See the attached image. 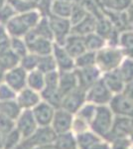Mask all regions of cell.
I'll return each mask as SVG.
<instances>
[{
  "label": "cell",
  "mask_w": 133,
  "mask_h": 149,
  "mask_svg": "<svg viewBox=\"0 0 133 149\" xmlns=\"http://www.w3.org/2000/svg\"><path fill=\"white\" fill-rule=\"evenodd\" d=\"M43 16L44 14L39 8L16 14L5 24V28L11 37L24 38L29 31L37 25Z\"/></svg>",
  "instance_id": "cell-1"
},
{
  "label": "cell",
  "mask_w": 133,
  "mask_h": 149,
  "mask_svg": "<svg viewBox=\"0 0 133 149\" xmlns=\"http://www.w3.org/2000/svg\"><path fill=\"white\" fill-rule=\"evenodd\" d=\"M124 58L117 45H105L95 53V66L103 74L117 69Z\"/></svg>",
  "instance_id": "cell-2"
},
{
  "label": "cell",
  "mask_w": 133,
  "mask_h": 149,
  "mask_svg": "<svg viewBox=\"0 0 133 149\" xmlns=\"http://www.w3.org/2000/svg\"><path fill=\"white\" fill-rule=\"evenodd\" d=\"M113 112L108 105H97L91 125L98 135L106 137L111 130L113 123Z\"/></svg>",
  "instance_id": "cell-3"
},
{
  "label": "cell",
  "mask_w": 133,
  "mask_h": 149,
  "mask_svg": "<svg viewBox=\"0 0 133 149\" xmlns=\"http://www.w3.org/2000/svg\"><path fill=\"white\" fill-rule=\"evenodd\" d=\"M113 93L106 86L102 79H100L86 91V102L95 105H107Z\"/></svg>",
  "instance_id": "cell-4"
},
{
  "label": "cell",
  "mask_w": 133,
  "mask_h": 149,
  "mask_svg": "<svg viewBox=\"0 0 133 149\" xmlns=\"http://www.w3.org/2000/svg\"><path fill=\"white\" fill-rule=\"evenodd\" d=\"M24 39L27 43L28 50L30 53H33L37 56H45V55L52 54L54 41L38 37L32 32V30L29 31L25 35Z\"/></svg>",
  "instance_id": "cell-5"
},
{
  "label": "cell",
  "mask_w": 133,
  "mask_h": 149,
  "mask_svg": "<svg viewBox=\"0 0 133 149\" xmlns=\"http://www.w3.org/2000/svg\"><path fill=\"white\" fill-rule=\"evenodd\" d=\"M49 18L51 29L54 37V43L63 45L64 41L72 33V24L69 18L57 17L54 15H47Z\"/></svg>",
  "instance_id": "cell-6"
},
{
  "label": "cell",
  "mask_w": 133,
  "mask_h": 149,
  "mask_svg": "<svg viewBox=\"0 0 133 149\" xmlns=\"http://www.w3.org/2000/svg\"><path fill=\"white\" fill-rule=\"evenodd\" d=\"M27 74L28 72H26L22 67L17 66L15 68L7 70L4 73L2 81L18 93L27 86Z\"/></svg>",
  "instance_id": "cell-7"
},
{
  "label": "cell",
  "mask_w": 133,
  "mask_h": 149,
  "mask_svg": "<svg viewBox=\"0 0 133 149\" xmlns=\"http://www.w3.org/2000/svg\"><path fill=\"white\" fill-rule=\"evenodd\" d=\"M86 102V91L81 88H77L74 91L64 95L62 102V109L68 110L71 113H77V111Z\"/></svg>",
  "instance_id": "cell-8"
},
{
  "label": "cell",
  "mask_w": 133,
  "mask_h": 149,
  "mask_svg": "<svg viewBox=\"0 0 133 149\" xmlns=\"http://www.w3.org/2000/svg\"><path fill=\"white\" fill-rule=\"evenodd\" d=\"M133 132V118L126 116H117L113 119L112 127L105 138L108 140H114L116 138H122L127 135H131Z\"/></svg>",
  "instance_id": "cell-9"
},
{
  "label": "cell",
  "mask_w": 133,
  "mask_h": 149,
  "mask_svg": "<svg viewBox=\"0 0 133 149\" xmlns=\"http://www.w3.org/2000/svg\"><path fill=\"white\" fill-rule=\"evenodd\" d=\"M79 86L88 91L91 86L94 85L102 77V73L96 66L88 67L83 69H75Z\"/></svg>",
  "instance_id": "cell-10"
},
{
  "label": "cell",
  "mask_w": 133,
  "mask_h": 149,
  "mask_svg": "<svg viewBox=\"0 0 133 149\" xmlns=\"http://www.w3.org/2000/svg\"><path fill=\"white\" fill-rule=\"evenodd\" d=\"M111 111L118 116H126L133 118V103L122 93L113 95L108 103Z\"/></svg>",
  "instance_id": "cell-11"
},
{
  "label": "cell",
  "mask_w": 133,
  "mask_h": 149,
  "mask_svg": "<svg viewBox=\"0 0 133 149\" xmlns=\"http://www.w3.org/2000/svg\"><path fill=\"white\" fill-rule=\"evenodd\" d=\"M52 55L57 64L58 71H72L75 70V59L69 54L66 49L57 43H54Z\"/></svg>",
  "instance_id": "cell-12"
},
{
  "label": "cell",
  "mask_w": 133,
  "mask_h": 149,
  "mask_svg": "<svg viewBox=\"0 0 133 149\" xmlns=\"http://www.w3.org/2000/svg\"><path fill=\"white\" fill-rule=\"evenodd\" d=\"M57 138L56 131L49 126H43L42 128L34 131V133L31 136H29L27 140L25 141L30 147L35 145H46V144H51L55 142Z\"/></svg>",
  "instance_id": "cell-13"
},
{
  "label": "cell",
  "mask_w": 133,
  "mask_h": 149,
  "mask_svg": "<svg viewBox=\"0 0 133 149\" xmlns=\"http://www.w3.org/2000/svg\"><path fill=\"white\" fill-rule=\"evenodd\" d=\"M37 122L31 109H24L17 118V129L25 138H28L36 130Z\"/></svg>",
  "instance_id": "cell-14"
},
{
  "label": "cell",
  "mask_w": 133,
  "mask_h": 149,
  "mask_svg": "<svg viewBox=\"0 0 133 149\" xmlns=\"http://www.w3.org/2000/svg\"><path fill=\"white\" fill-rule=\"evenodd\" d=\"M56 109L45 100H41L37 105L33 107L32 112L35 120L42 126H47L52 122Z\"/></svg>",
  "instance_id": "cell-15"
},
{
  "label": "cell",
  "mask_w": 133,
  "mask_h": 149,
  "mask_svg": "<svg viewBox=\"0 0 133 149\" xmlns=\"http://www.w3.org/2000/svg\"><path fill=\"white\" fill-rule=\"evenodd\" d=\"M41 100H42V97H41L40 93L36 92L28 86H26L20 92L17 93L15 98L17 103L22 109H33L35 105H37L41 102Z\"/></svg>",
  "instance_id": "cell-16"
},
{
  "label": "cell",
  "mask_w": 133,
  "mask_h": 149,
  "mask_svg": "<svg viewBox=\"0 0 133 149\" xmlns=\"http://www.w3.org/2000/svg\"><path fill=\"white\" fill-rule=\"evenodd\" d=\"M72 113L68 110L62 109H57L55 110V114L53 117V127L57 133H65L72 127Z\"/></svg>",
  "instance_id": "cell-17"
},
{
  "label": "cell",
  "mask_w": 133,
  "mask_h": 149,
  "mask_svg": "<svg viewBox=\"0 0 133 149\" xmlns=\"http://www.w3.org/2000/svg\"><path fill=\"white\" fill-rule=\"evenodd\" d=\"M62 46L66 49V51L69 53L74 59L86 51V44H84V39L83 36L72 34V33H71V34L68 36L67 39L64 41Z\"/></svg>",
  "instance_id": "cell-18"
},
{
  "label": "cell",
  "mask_w": 133,
  "mask_h": 149,
  "mask_svg": "<svg viewBox=\"0 0 133 149\" xmlns=\"http://www.w3.org/2000/svg\"><path fill=\"white\" fill-rule=\"evenodd\" d=\"M60 93L64 95L79 88L78 78L75 70L72 71H59V85H58Z\"/></svg>",
  "instance_id": "cell-19"
},
{
  "label": "cell",
  "mask_w": 133,
  "mask_h": 149,
  "mask_svg": "<svg viewBox=\"0 0 133 149\" xmlns=\"http://www.w3.org/2000/svg\"><path fill=\"white\" fill-rule=\"evenodd\" d=\"M101 79L103 80L106 86L109 88V91L113 95L122 93L123 88H124V86H125V83H124V81L122 80L121 76H120L117 69L112 70V71H109V72H106V73H103Z\"/></svg>",
  "instance_id": "cell-20"
},
{
  "label": "cell",
  "mask_w": 133,
  "mask_h": 149,
  "mask_svg": "<svg viewBox=\"0 0 133 149\" xmlns=\"http://www.w3.org/2000/svg\"><path fill=\"white\" fill-rule=\"evenodd\" d=\"M72 6H74V3L69 0H51L48 15L69 18L71 15Z\"/></svg>",
  "instance_id": "cell-21"
},
{
  "label": "cell",
  "mask_w": 133,
  "mask_h": 149,
  "mask_svg": "<svg viewBox=\"0 0 133 149\" xmlns=\"http://www.w3.org/2000/svg\"><path fill=\"white\" fill-rule=\"evenodd\" d=\"M96 30V17L93 14H88L83 20L72 26V33L79 36H84L95 32Z\"/></svg>",
  "instance_id": "cell-22"
},
{
  "label": "cell",
  "mask_w": 133,
  "mask_h": 149,
  "mask_svg": "<svg viewBox=\"0 0 133 149\" xmlns=\"http://www.w3.org/2000/svg\"><path fill=\"white\" fill-rule=\"evenodd\" d=\"M117 46L120 48L124 57L133 59V30L125 29L119 32Z\"/></svg>",
  "instance_id": "cell-23"
},
{
  "label": "cell",
  "mask_w": 133,
  "mask_h": 149,
  "mask_svg": "<svg viewBox=\"0 0 133 149\" xmlns=\"http://www.w3.org/2000/svg\"><path fill=\"white\" fill-rule=\"evenodd\" d=\"M105 11L126 12L133 4V0H98Z\"/></svg>",
  "instance_id": "cell-24"
},
{
  "label": "cell",
  "mask_w": 133,
  "mask_h": 149,
  "mask_svg": "<svg viewBox=\"0 0 133 149\" xmlns=\"http://www.w3.org/2000/svg\"><path fill=\"white\" fill-rule=\"evenodd\" d=\"M27 86L38 93H41L45 88V74L39 70H33L27 74Z\"/></svg>",
  "instance_id": "cell-25"
},
{
  "label": "cell",
  "mask_w": 133,
  "mask_h": 149,
  "mask_svg": "<svg viewBox=\"0 0 133 149\" xmlns=\"http://www.w3.org/2000/svg\"><path fill=\"white\" fill-rule=\"evenodd\" d=\"M84 39L86 51H91L96 53L97 51H100V49H102L105 45H107L104 38L96 32L91 33V34L84 36Z\"/></svg>",
  "instance_id": "cell-26"
},
{
  "label": "cell",
  "mask_w": 133,
  "mask_h": 149,
  "mask_svg": "<svg viewBox=\"0 0 133 149\" xmlns=\"http://www.w3.org/2000/svg\"><path fill=\"white\" fill-rule=\"evenodd\" d=\"M21 109H22L19 107L15 100L0 102V114L5 115L13 120L18 118L19 114L21 113Z\"/></svg>",
  "instance_id": "cell-27"
},
{
  "label": "cell",
  "mask_w": 133,
  "mask_h": 149,
  "mask_svg": "<svg viewBox=\"0 0 133 149\" xmlns=\"http://www.w3.org/2000/svg\"><path fill=\"white\" fill-rule=\"evenodd\" d=\"M32 32L38 37H42L45 39H49L51 41H54L53 37V32L51 29V25L49 22V18L47 15H44L41 20L38 22L37 25L32 29Z\"/></svg>",
  "instance_id": "cell-28"
},
{
  "label": "cell",
  "mask_w": 133,
  "mask_h": 149,
  "mask_svg": "<svg viewBox=\"0 0 133 149\" xmlns=\"http://www.w3.org/2000/svg\"><path fill=\"white\" fill-rule=\"evenodd\" d=\"M95 66V52L86 51L75 58V69H83Z\"/></svg>",
  "instance_id": "cell-29"
},
{
  "label": "cell",
  "mask_w": 133,
  "mask_h": 149,
  "mask_svg": "<svg viewBox=\"0 0 133 149\" xmlns=\"http://www.w3.org/2000/svg\"><path fill=\"white\" fill-rule=\"evenodd\" d=\"M117 70L125 84L133 81V59L125 57Z\"/></svg>",
  "instance_id": "cell-30"
},
{
  "label": "cell",
  "mask_w": 133,
  "mask_h": 149,
  "mask_svg": "<svg viewBox=\"0 0 133 149\" xmlns=\"http://www.w3.org/2000/svg\"><path fill=\"white\" fill-rule=\"evenodd\" d=\"M55 149H77V142L72 133H61L55 140Z\"/></svg>",
  "instance_id": "cell-31"
},
{
  "label": "cell",
  "mask_w": 133,
  "mask_h": 149,
  "mask_svg": "<svg viewBox=\"0 0 133 149\" xmlns=\"http://www.w3.org/2000/svg\"><path fill=\"white\" fill-rule=\"evenodd\" d=\"M37 70L42 72L43 74H48L51 72L57 71V64L52 54L45 55V56H39Z\"/></svg>",
  "instance_id": "cell-32"
},
{
  "label": "cell",
  "mask_w": 133,
  "mask_h": 149,
  "mask_svg": "<svg viewBox=\"0 0 133 149\" xmlns=\"http://www.w3.org/2000/svg\"><path fill=\"white\" fill-rule=\"evenodd\" d=\"M20 59L21 58L18 55H16L11 49H9L8 51L0 55V63L3 66V68L5 69V71L19 66Z\"/></svg>",
  "instance_id": "cell-33"
},
{
  "label": "cell",
  "mask_w": 133,
  "mask_h": 149,
  "mask_svg": "<svg viewBox=\"0 0 133 149\" xmlns=\"http://www.w3.org/2000/svg\"><path fill=\"white\" fill-rule=\"evenodd\" d=\"M7 2L15 10L16 14L24 13L32 9L38 8V4L31 0H7Z\"/></svg>",
  "instance_id": "cell-34"
},
{
  "label": "cell",
  "mask_w": 133,
  "mask_h": 149,
  "mask_svg": "<svg viewBox=\"0 0 133 149\" xmlns=\"http://www.w3.org/2000/svg\"><path fill=\"white\" fill-rule=\"evenodd\" d=\"M78 143L81 149H91L95 143L100 142V139L96 135L91 132H81L78 135Z\"/></svg>",
  "instance_id": "cell-35"
},
{
  "label": "cell",
  "mask_w": 133,
  "mask_h": 149,
  "mask_svg": "<svg viewBox=\"0 0 133 149\" xmlns=\"http://www.w3.org/2000/svg\"><path fill=\"white\" fill-rule=\"evenodd\" d=\"M10 49L20 58L24 57L29 53L27 43H26L25 39L20 37H11Z\"/></svg>",
  "instance_id": "cell-36"
},
{
  "label": "cell",
  "mask_w": 133,
  "mask_h": 149,
  "mask_svg": "<svg viewBox=\"0 0 133 149\" xmlns=\"http://www.w3.org/2000/svg\"><path fill=\"white\" fill-rule=\"evenodd\" d=\"M88 14V10L84 8V6L81 2H79V3H74L71 15H70V17H69V20H70V22H71L72 26L76 25L77 23L81 21Z\"/></svg>",
  "instance_id": "cell-37"
},
{
  "label": "cell",
  "mask_w": 133,
  "mask_h": 149,
  "mask_svg": "<svg viewBox=\"0 0 133 149\" xmlns=\"http://www.w3.org/2000/svg\"><path fill=\"white\" fill-rule=\"evenodd\" d=\"M96 107H97V105L86 102V103H84L83 107L77 111L78 117L84 119V120L86 121L88 123H91L93 118V116H94V114H95Z\"/></svg>",
  "instance_id": "cell-38"
},
{
  "label": "cell",
  "mask_w": 133,
  "mask_h": 149,
  "mask_svg": "<svg viewBox=\"0 0 133 149\" xmlns=\"http://www.w3.org/2000/svg\"><path fill=\"white\" fill-rule=\"evenodd\" d=\"M38 61H39V56L29 52L27 55H25V56L20 59L19 66L22 67L26 72H31L33 70L37 69Z\"/></svg>",
  "instance_id": "cell-39"
},
{
  "label": "cell",
  "mask_w": 133,
  "mask_h": 149,
  "mask_svg": "<svg viewBox=\"0 0 133 149\" xmlns=\"http://www.w3.org/2000/svg\"><path fill=\"white\" fill-rule=\"evenodd\" d=\"M20 132L18 129H13L3 137V149H13L18 145L20 140Z\"/></svg>",
  "instance_id": "cell-40"
},
{
  "label": "cell",
  "mask_w": 133,
  "mask_h": 149,
  "mask_svg": "<svg viewBox=\"0 0 133 149\" xmlns=\"http://www.w3.org/2000/svg\"><path fill=\"white\" fill-rule=\"evenodd\" d=\"M11 36L7 32L5 25L0 24V55L10 49Z\"/></svg>",
  "instance_id": "cell-41"
},
{
  "label": "cell",
  "mask_w": 133,
  "mask_h": 149,
  "mask_svg": "<svg viewBox=\"0 0 133 149\" xmlns=\"http://www.w3.org/2000/svg\"><path fill=\"white\" fill-rule=\"evenodd\" d=\"M16 93L15 91L12 90L4 81H0V102L15 100Z\"/></svg>",
  "instance_id": "cell-42"
},
{
  "label": "cell",
  "mask_w": 133,
  "mask_h": 149,
  "mask_svg": "<svg viewBox=\"0 0 133 149\" xmlns=\"http://www.w3.org/2000/svg\"><path fill=\"white\" fill-rule=\"evenodd\" d=\"M15 126V122L13 119L9 118L3 114H0V133L3 135V137L12 131Z\"/></svg>",
  "instance_id": "cell-43"
},
{
  "label": "cell",
  "mask_w": 133,
  "mask_h": 149,
  "mask_svg": "<svg viewBox=\"0 0 133 149\" xmlns=\"http://www.w3.org/2000/svg\"><path fill=\"white\" fill-rule=\"evenodd\" d=\"M14 15H16L15 10H14L10 4L7 2L5 5L0 8V24L5 25Z\"/></svg>",
  "instance_id": "cell-44"
},
{
  "label": "cell",
  "mask_w": 133,
  "mask_h": 149,
  "mask_svg": "<svg viewBox=\"0 0 133 149\" xmlns=\"http://www.w3.org/2000/svg\"><path fill=\"white\" fill-rule=\"evenodd\" d=\"M113 141L112 149H128L129 148L130 142L125 137L122 138H116Z\"/></svg>",
  "instance_id": "cell-45"
},
{
  "label": "cell",
  "mask_w": 133,
  "mask_h": 149,
  "mask_svg": "<svg viewBox=\"0 0 133 149\" xmlns=\"http://www.w3.org/2000/svg\"><path fill=\"white\" fill-rule=\"evenodd\" d=\"M72 126L74 127L75 130L81 133V132H83L84 129L86 128V126H88V122L84 121V119L79 118V117H77L75 120H72Z\"/></svg>",
  "instance_id": "cell-46"
},
{
  "label": "cell",
  "mask_w": 133,
  "mask_h": 149,
  "mask_svg": "<svg viewBox=\"0 0 133 149\" xmlns=\"http://www.w3.org/2000/svg\"><path fill=\"white\" fill-rule=\"evenodd\" d=\"M122 93L133 103V81L125 84L124 88H123V91H122Z\"/></svg>",
  "instance_id": "cell-47"
},
{
  "label": "cell",
  "mask_w": 133,
  "mask_h": 149,
  "mask_svg": "<svg viewBox=\"0 0 133 149\" xmlns=\"http://www.w3.org/2000/svg\"><path fill=\"white\" fill-rule=\"evenodd\" d=\"M91 149H110V148H109V146H108L107 144L101 143L100 141V142L94 144V145Z\"/></svg>",
  "instance_id": "cell-48"
},
{
  "label": "cell",
  "mask_w": 133,
  "mask_h": 149,
  "mask_svg": "<svg viewBox=\"0 0 133 149\" xmlns=\"http://www.w3.org/2000/svg\"><path fill=\"white\" fill-rule=\"evenodd\" d=\"M13 149H31V147L26 142H23L22 144H18Z\"/></svg>",
  "instance_id": "cell-49"
},
{
  "label": "cell",
  "mask_w": 133,
  "mask_h": 149,
  "mask_svg": "<svg viewBox=\"0 0 133 149\" xmlns=\"http://www.w3.org/2000/svg\"><path fill=\"white\" fill-rule=\"evenodd\" d=\"M35 149H55L54 146L50 145V144H46V145H40Z\"/></svg>",
  "instance_id": "cell-50"
},
{
  "label": "cell",
  "mask_w": 133,
  "mask_h": 149,
  "mask_svg": "<svg viewBox=\"0 0 133 149\" xmlns=\"http://www.w3.org/2000/svg\"><path fill=\"white\" fill-rule=\"evenodd\" d=\"M5 69L3 68V66L0 63V81H2V79H3V76H4V73H5Z\"/></svg>",
  "instance_id": "cell-51"
},
{
  "label": "cell",
  "mask_w": 133,
  "mask_h": 149,
  "mask_svg": "<svg viewBox=\"0 0 133 149\" xmlns=\"http://www.w3.org/2000/svg\"><path fill=\"white\" fill-rule=\"evenodd\" d=\"M0 149H3V135L0 133Z\"/></svg>",
  "instance_id": "cell-52"
},
{
  "label": "cell",
  "mask_w": 133,
  "mask_h": 149,
  "mask_svg": "<svg viewBox=\"0 0 133 149\" xmlns=\"http://www.w3.org/2000/svg\"><path fill=\"white\" fill-rule=\"evenodd\" d=\"M6 3H7V0H0V8H1L2 6L5 5Z\"/></svg>",
  "instance_id": "cell-53"
},
{
  "label": "cell",
  "mask_w": 133,
  "mask_h": 149,
  "mask_svg": "<svg viewBox=\"0 0 133 149\" xmlns=\"http://www.w3.org/2000/svg\"><path fill=\"white\" fill-rule=\"evenodd\" d=\"M131 136H132V141H133V132H132V134H131Z\"/></svg>",
  "instance_id": "cell-54"
}]
</instances>
